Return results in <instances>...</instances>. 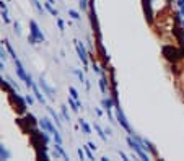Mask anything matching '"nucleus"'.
<instances>
[{
  "label": "nucleus",
  "instance_id": "obj_1",
  "mask_svg": "<svg viewBox=\"0 0 184 161\" xmlns=\"http://www.w3.org/2000/svg\"><path fill=\"white\" fill-rule=\"evenodd\" d=\"M29 28H31V33H29V36H28L29 44H37V42H44L46 41L44 34H42V31L39 29V26H37V23L34 20L29 21Z\"/></svg>",
  "mask_w": 184,
  "mask_h": 161
},
{
  "label": "nucleus",
  "instance_id": "obj_2",
  "mask_svg": "<svg viewBox=\"0 0 184 161\" xmlns=\"http://www.w3.org/2000/svg\"><path fill=\"white\" fill-rule=\"evenodd\" d=\"M39 88L44 91V95H47V98H49V99L56 98V90H54L52 86H49V85H47V82L44 80V77H42V75L39 77Z\"/></svg>",
  "mask_w": 184,
  "mask_h": 161
},
{
  "label": "nucleus",
  "instance_id": "obj_3",
  "mask_svg": "<svg viewBox=\"0 0 184 161\" xmlns=\"http://www.w3.org/2000/svg\"><path fill=\"white\" fill-rule=\"evenodd\" d=\"M37 124H39V127L42 129V130H46V132H49V133H56V132H59L57 129L54 127V124H52V120H49L47 119V117H42V119H39V122H37Z\"/></svg>",
  "mask_w": 184,
  "mask_h": 161
},
{
  "label": "nucleus",
  "instance_id": "obj_4",
  "mask_svg": "<svg viewBox=\"0 0 184 161\" xmlns=\"http://www.w3.org/2000/svg\"><path fill=\"white\" fill-rule=\"evenodd\" d=\"M116 117H117V122H119V124L122 125L127 132H131V127H129V124H127L126 116H124V112H122V109H121V106H119V104H116Z\"/></svg>",
  "mask_w": 184,
  "mask_h": 161
},
{
  "label": "nucleus",
  "instance_id": "obj_5",
  "mask_svg": "<svg viewBox=\"0 0 184 161\" xmlns=\"http://www.w3.org/2000/svg\"><path fill=\"white\" fill-rule=\"evenodd\" d=\"M127 143L131 145V148H132V150H135V151H137V155H139V156L142 158V160H148V155H145V153H143L142 146H140V145L137 143V142H134V140H132L131 137L127 138Z\"/></svg>",
  "mask_w": 184,
  "mask_h": 161
},
{
  "label": "nucleus",
  "instance_id": "obj_6",
  "mask_svg": "<svg viewBox=\"0 0 184 161\" xmlns=\"http://www.w3.org/2000/svg\"><path fill=\"white\" fill-rule=\"evenodd\" d=\"M74 42H75V47H77V52H78L80 60L86 65V64H88V59H86V50H85V47H83V44L80 41H74Z\"/></svg>",
  "mask_w": 184,
  "mask_h": 161
},
{
  "label": "nucleus",
  "instance_id": "obj_7",
  "mask_svg": "<svg viewBox=\"0 0 184 161\" xmlns=\"http://www.w3.org/2000/svg\"><path fill=\"white\" fill-rule=\"evenodd\" d=\"M13 62H15L17 73H18V77H20V80H26V78H28V73L25 72V68H23V65H21V62H20V59L15 57V59H13Z\"/></svg>",
  "mask_w": 184,
  "mask_h": 161
},
{
  "label": "nucleus",
  "instance_id": "obj_8",
  "mask_svg": "<svg viewBox=\"0 0 184 161\" xmlns=\"http://www.w3.org/2000/svg\"><path fill=\"white\" fill-rule=\"evenodd\" d=\"M31 88H33V93H34V96H36V99H37V101H41V103L44 104V103H46V98L41 95V91H39V88H37L36 85H34V83H33V86H31Z\"/></svg>",
  "mask_w": 184,
  "mask_h": 161
},
{
  "label": "nucleus",
  "instance_id": "obj_9",
  "mask_svg": "<svg viewBox=\"0 0 184 161\" xmlns=\"http://www.w3.org/2000/svg\"><path fill=\"white\" fill-rule=\"evenodd\" d=\"M10 156H12V153L5 148L3 145H0V160H10Z\"/></svg>",
  "mask_w": 184,
  "mask_h": 161
},
{
  "label": "nucleus",
  "instance_id": "obj_10",
  "mask_svg": "<svg viewBox=\"0 0 184 161\" xmlns=\"http://www.w3.org/2000/svg\"><path fill=\"white\" fill-rule=\"evenodd\" d=\"M44 8L47 10V12H49L52 17H59V12L52 7V3H51V2H46V3H44Z\"/></svg>",
  "mask_w": 184,
  "mask_h": 161
},
{
  "label": "nucleus",
  "instance_id": "obj_11",
  "mask_svg": "<svg viewBox=\"0 0 184 161\" xmlns=\"http://www.w3.org/2000/svg\"><path fill=\"white\" fill-rule=\"evenodd\" d=\"M47 112H49V114H51V117H52V119H54V122H56V125H57V127H60V120H59V116H57V114H56V111H54L52 107H49V106H47Z\"/></svg>",
  "mask_w": 184,
  "mask_h": 161
},
{
  "label": "nucleus",
  "instance_id": "obj_12",
  "mask_svg": "<svg viewBox=\"0 0 184 161\" xmlns=\"http://www.w3.org/2000/svg\"><path fill=\"white\" fill-rule=\"evenodd\" d=\"M78 124H80V127L83 129V132H85L86 135H90V133H91V127H90L88 124H86V120L80 119V120H78Z\"/></svg>",
  "mask_w": 184,
  "mask_h": 161
},
{
  "label": "nucleus",
  "instance_id": "obj_13",
  "mask_svg": "<svg viewBox=\"0 0 184 161\" xmlns=\"http://www.w3.org/2000/svg\"><path fill=\"white\" fill-rule=\"evenodd\" d=\"M3 46L7 47V50H8V54H10V57H12V59L17 57V54H15V50H13V47H12V44H10L8 39H5V41H3Z\"/></svg>",
  "mask_w": 184,
  "mask_h": 161
},
{
  "label": "nucleus",
  "instance_id": "obj_14",
  "mask_svg": "<svg viewBox=\"0 0 184 161\" xmlns=\"http://www.w3.org/2000/svg\"><path fill=\"white\" fill-rule=\"evenodd\" d=\"M103 106H104L106 112L109 114V112H111V107H112V99H111V98H108V99H103Z\"/></svg>",
  "mask_w": 184,
  "mask_h": 161
},
{
  "label": "nucleus",
  "instance_id": "obj_15",
  "mask_svg": "<svg viewBox=\"0 0 184 161\" xmlns=\"http://www.w3.org/2000/svg\"><path fill=\"white\" fill-rule=\"evenodd\" d=\"M33 5H34V8L37 10V13H41V15H44L46 8H44V7H42L41 3H39V0H33Z\"/></svg>",
  "mask_w": 184,
  "mask_h": 161
},
{
  "label": "nucleus",
  "instance_id": "obj_16",
  "mask_svg": "<svg viewBox=\"0 0 184 161\" xmlns=\"http://www.w3.org/2000/svg\"><path fill=\"white\" fill-rule=\"evenodd\" d=\"M56 150H57V151L62 155V158H64V160H70L69 155H67V153L64 151V148H62V143H56Z\"/></svg>",
  "mask_w": 184,
  "mask_h": 161
},
{
  "label": "nucleus",
  "instance_id": "obj_17",
  "mask_svg": "<svg viewBox=\"0 0 184 161\" xmlns=\"http://www.w3.org/2000/svg\"><path fill=\"white\" fill-rule=\"evenodd\" d=\"M72 72H74V73L77 75V77H78V80H80V83H86V80H85V75H83V73H82V72H80V70H72Z\"/></svg>",
  "mask_w": 184,
  "mask_h": 161
},
{
  "label": "nucleus",
  "instance_id": "obj_18",
  "mask_svg": "<svg viewBox=\"0 0 184 161\" xmlns=\"http://www.w3.org/2000/svg\"><path fill=\"white\" fill-rule=\"evenodd\" d=\"M60 109H62V117H64V119H65V120H70L69 111H67V106H62Z\"/></svg>",
  "mask_w": 184,
  "mask_h": 161
},
{
  "label": "nucleus",
  "instance_id": "obj_19",
  "mask_svg": "<svg viewBox=\"0 0 184 161\" xmlns=\"http://www.w3.org/2000/svg\"><path fill=\"white\" fill-rule=\"evenodd\" d=\"M94 130L98 132V135L101 137L103 140H106V133H104V132H103V130H101V127H99V125H94Z\"/></svg>",
  "mask_w": 184,
  "mask_h": 161
},
{
  "label": "nucleus",
  "instance_id": "obj_20",
  "mask_svg": "<svg viewBox=\"0 0 184 161\" xmlns=\"http://www.w3.org/2000/svg\"><path fill=\"white\" fill-rule=\"evenodd\" d=\"M8 55H10V54H8V50H5L3 47L0 46V59H3V60H5V59L8 57Z\"/></svg>",
  "mask_w": 184,
  "mask_h": 161
},
{
  "label": "nucleus",
  "instance_id": "obj_21",
  "mask_svg": "<svg viewBox=\"0 0 184 161\" xmlns=\"http://www.w3.org/2000/svg\"><path fill=\"white\" fill-rule=\"evenodd\" d=\"M69 91H70V95H72V98L78 101V93H77V90H75L74 86H70V88H69Z\"/></svg>",
  "mask_w": 184,
  "mask_h": 161
},
{
  "label": "nucleus",
  "instance_id": "obj_22",
  "mask_svg": "<svg viewBox=\"0 0 184 161\" xmlns=\"http://www.w3.org/2000/svg\"><path fill=\"white\" fill-rule=\"evenodd\" d=\"M69 15L74 20H80V15H78V12H75V10H69Z\"/></svg>",
  "mask_w": 184,
  "mask_h": 161
},
{
  "label": "nucleus",
  "instance_id": "obj_23",
  "mask_svg": "<svg viewBox=\"0 0 184 161\" xmlns=\"http://www.w3.org/2000/svg\"><path fill=\"white\" fill-rule=\"evenodd\" d=\"M99 88H101L103 93H106V80H104V78L99 80Z\"/></svg>",
  "mask_w": 184,
  "mask_h": 161
},
{
  "label": "nucleus",
  "instance_id": "obj_24",
  "mask_svg": "<svg viewBox=\"0 0 184 161\" xmlns=\"http://www.w3.org/2000/svg\"><path fill=\"white\" fill-rule=\"evenodd\" d=\"M7 80H8V83H10V85H12V86H13V90L20 91V86H18V83H15V82H13L12 78H10V77H8V78H7Z\"/></svg>",
  "mask_w": 184,
  "mask_h": 161
},
{
  "label": "nucleus",
  "instance_id": "obj_25",
  "mask_svg": "<svg viewBox=\"0 0 184 161\" xmlns=\"http://www.w3.org/2000/svg\"><path fill=\"white\" fill-rule=\"evenodd\" d=\"M13 28H15V33L17 34H21V28H20V23H18V21L13 23Z\"/></svg>",
  "mask_w": 184,
  "mask_h": 161
},
{
  "label": "nucleus",
  "instance_id": "obj_26",
  "mask_svg": "<svg viewBox=\"0 0 184 161\" xmlns=\"http://www.w3.org/2000/svg\"><path fill=\"white\" fill-rule=\"evenodd\" d=\"M54 140H56V143H62V137H60V133H59V132L54 133Z\"/></svg>",
  "mask_w": 184,
  "mask_h": 161
},
{
  "label": "nucleus",
  "instance_id": "obj_27",
  "mask_svg": "<svg viewBox=\"0 0 184 161\" xmlns=\"http://www.w3.org/2000/svg\"><path fill=\"white\" fill-rule=\"evenodd\" d=\"M57 26H59V29H60V31H64V28H65V23H64L60 18H57Z\"/></svg>",
  "mask_w": 184,
  "mask_h": 161
},
{
  "label": "nucleus",
  "instance_id": "obj_28",
  "mask_svg": "<svg viewBox=\"0 0 184 161\" xmlns=\"http://www.w3.org/2000/svg\"><path fill=\"white\" fill-rule=\"evenodd\" d=\"M85 153H86V156L90 158V160H93V155H91V151H90V146H86V150H85Z\"/></svg>",
  "mask_w": 184,
  "mask_h": 161
},
{
  "label": "nucleus",
  "instance_id": "obj_29",
  "mask_svg": "<svg viewBox=\"0 0 184 161\" xmlns=\"http://www.w3.org/2000/svg\"><path fill=\"white\" fill-rule=\"evenodd\" d=\"M80 7H82V8L85 10L86 7H88V2H86V0H80Z\"/></svg>",
  "mask_w": 184,
  "mask_h": 161
},
{
  "label": "nucleus",
  "instance_id": "obj_30",
  "mask_svg": "<svg viewBox=\"0 0 184 161\" xmlns=\"http://www.w3.org/2000/svg\"><path fill=\"white\" fill-rule=\"evenodd\" d=\"M78 156L82 158V160H83V158H85V151H83L82 148H78Z\"/></svg>",
  "mask_w": 184,
  "mask_h": 161
},
{
  "label": "nucleus",
  "instance_id": "obj_31",
  "mask_svg": "<svg viewBox=\"0 0 184 161\" xmlns=\"http://www.w3.org/2000/svg\"><path fill=\"white\" fill-rule=\"evenodd\" d=\"M25 99H26V103H29V104H33V103H34V99L31 98V96H26Z\"/></svg>",
  "mask_w": 184,
  "mask_h": 161
},
{
  "label": "nucleus",
  "instance_id": "obj_32",
  "mask_svg": "<svg viewBox=\"0 0 184 161\" xmlns=\"http://www.w3.org/2000/svg\"><path fill=\"white\" fill-rule=\"evenodd\" d=\"M88 146H90V150H96V145H94V143H91V142L88 143Z\"/></svg>",
  "mask_w": 184,
  "mask_h": 161
},
{
  "label": "nucleus",
  "instance_id": "obj_33",
  "mask_svg": "<svg viewBox=\"0 0 184 161\" xmlns=\"http://www.w3.org/2000/svg\"><path fill=\"white\" fill-rule=\"evenodd\" d=\"M93 70L96 72V73H98V72H99V68H98V65H96V64H93Z\"/></svg>",
  "mask_w": 184,
  "mask_h": 161
},
{
  "label": "nucleus",
  "instance_id": "obj_34",
  "mask_svg": "<svg viewBox=\"0 0 184 161\" xmlns=\"http://www.w3.org/2000/svg\"><path fill=\"white\" fill-rule=\"evenodd\" d=\"M3 68H5V65H3L2 62H0V70H3Z\"/></svg>",
  "mask_w": 184,
  "mask_h": 161
},
{
  "label": "nucleus",
  "instance_id": "obj_35",
  "mask_svg": "<svg viewBox=\"0 0 184 161\" xmlns=\"http://www.w3.org/2000/svg\"><path fill=\"white\" fill-rule=\"evenodd\" d=\"M47 2H51V3H52V5L56 3V0H47Z\"/></svg>",
  "mask_w": 184,
  "mask_h": 161
}]
</instances>
